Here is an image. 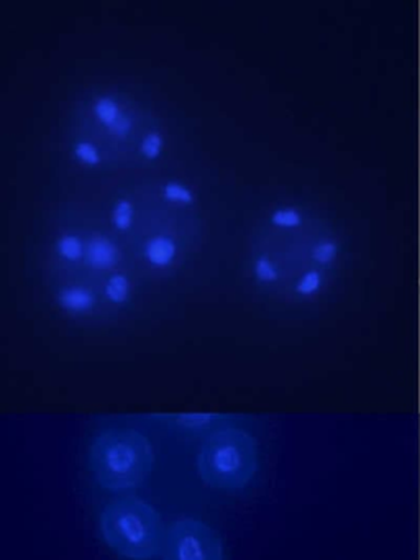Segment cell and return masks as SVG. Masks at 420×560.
<instances>
[{
  "mask_svg": "<svg viewBox=\"0 0 420 560\" xmlns=\"http://www.w3.org/2000/svg\"><path fill=\"white\" fill-rule=\"evenodd\" d=\"M163 560H223L219 534L197 517H177L164 533Z\"/></svg>",
  "mask_w": 420,
  "mask_h": 560,
  "instance_id": "4",
  "label": "cell"
},
{
  "mask_svg": "<svg viewBox=\"0 0 420 560\" xmlns=\"http://www.w3.org/2000/svg\"><path fill=\"white\" fill-rule=\"evenodd\" d=\"M275 219L281 222V224H295V222H298V215L292 214V212H281V214L276 215Z\"/></svg>",
  "mask_w": 420,
  "mask_h": 560,
  "instance_id": "17",
  "label": "cell"
},
{
  "mask_svg": "<svg viewBox=\"0 0 420 560\" xmlns=\"http://www.w3.org/2000/svg\"><path fill=\"white\" fill-rule=\"evenodd\" d=\"M131 206L128 201H120L115 206L114 221L117 228L125 229L130 224Z\"/></svg>",
  "mask_w": 420,
  "mask_h": 560,
  "instance_id": "12",
  "label": "cell"
},
{
  "mask_svg": "<svg viewBox=\"0 0 420 560\" xmlns=\"http://www.w3.org/2000/svg\"><path fill=\"white\" fill-rule=\"evenodd\" d=\"M158 418L184 431H202L223 419L222 416L213 412H177V415H163Z\"/></svg>",
  "mask_w": 420,
  "mask_h": 560,
  "instance_id": "5",
  "label": "cell"
},
{
  "mask_svg": "<svg viewBox=\"0 0 420 560\" xmlns=\"http://www.w3.org/2000/svg\"><path fill=\"white\" fill-rule=\"evenodd\" d=\"M88 260L89 264L94 265V267H112L114 261L117 260V250H115L114 245H112L110 242L105 241V238L97 237L89 244Z\"/></svg>",
  "mask_w": 420,
  "mask_h": 560,
  "instance_id": "6",
  "label": "cell"
},
{
  "mask_svg": "<svg viewBox=\"0 0 420 560\" xmlns=\"http://www.w3.org/2000/svg\"><path fill=\"white\" fill-rule=\"evenodd\" d=\"M58 248L62 257L71 258V260H74V258L81 255V244H79L75 237H62L61 241H59Z\"/></svg>",
  "mask_w": 420,
  "mask_h": 560,
  "instance_id": "10",
  "label": "cell"
},
{
  "mask_svg": "<svg viewBox=\"0 0 420 560\" xmlns=\"http://www.w3.org/2000/svg\"><path fill=\"white\" fill-rule=\"evenodd\" d=\"M160 149L161 137L154 132L150 133V136H148L147 139L143 140V147H141V150H143L144 155L150 156V159L156 156L158 152H160Z\"/></svg>",
  "mask_w": 420,
  "mask_h": 560,
  "instance_id": "13",
  "label": "cell"
},
{
  "mask_svg": "<svg viewBox=\"0 0 420 560\" xmlns=\"http://www.w3.org/2000/svg\"><path fill=\"white\" fill-rule=\"evenodd\" d=\"M95 110H97L98 117L107 124H110L118 114L117 106H115L110 100H107V97H102V100L97 101Z\"/></svg>",
  "mask_w": 420,
  "mask_h": 560,
  "instance_id": "11",
  "label": "cell"
},
{
  "mask_svg": "<svg viewBox=\"0 0 420 560\" xmlns=\"http://www.w3.org/2000/svg\"><path fill=\"white\" fill-rule=\"evenodd\" d=\"M255 465V442L248 432L236 428L210 432L197 454L200 480L219 490H233L248 483Z\"/></svg>",
  "mask_w": 420,
  "mask_h": 560,
  "instance_id": "3",
  "label": "cell"
},
{
  "mask_svg": "<svg viewBox=\"0 0 420 560\" xmlns=\"http://www.w3.org/2000/svg\"><path fill=\"white\" fill-rule=\"evenodd\" d=\"M108 127H110L112 132L125 133L130 129V120H128L124 114L118 113L117 117L108 124Z\"/></svg>",
  "mask_w": 420,
  "mask_h": 560,
  "instance_id": "16",
  "label": "cell"
},
{
  "mask_svg": "<svg viewBox=\"0 0 420 560\" xmlns=\"http://www.w3.org/2000/svg\"><path fill=\"white\" fill-rule=\"evenodd\" d=\"M331 255H334V247L331 245H322L317 250V258H320V260H328Z\"/></svg>",
  "mask_w": 420,
  "mask_h": 560,
  "instance_id": "19",
  "label": "cell"
},
{
  "mask_svg": "<svg viewBox=\"0 0 420 560\" xmlns=\"http://www.w3.org/2000/svg\"><path fill=\"white\" fill-rule=\"evenodd\" d=\"M258 273L261 278H272V275H275L272 273L271 267H269L266 261H259Z\"/></svg>",
  "mask_w": 420,
  "mask_h": 560,
  "instance_id": "20",
  "label": "cell"
},
{
  "mask_svg": "<svg viewBox=\"0 0 420 560\" xmlns=\"http://www.w3.org/2000/svg\"><path fill=\"white\" fill-rule=\"evenodd\" d=\"M315 287H317V275H308L304 283L301 284V290L311 291L314 290Z\"/></svg>",
  "mask_w": 420,
  "mask_h": 560,
  "instance_id": "18",
  "label": "cell"
},
{
  "mask_svg": "<svg viewBox=\"0 0 420 560\" xmlns=\"http://www.w3.org/2000/svg\"><path fill=\"white\" fill-rule=\"evenodd\" d=\"M127 294H128V283L124 277H114V278H112L110 281H108L107 296L110 298V300H114V301H117V303H120V301H124L125 298H127Z\"/></svg>",
  "mask_w": 420,
  "mask_h": 560,
  "instance_id": "9",
  "label": "cell"
},
{
  "mask_svg": "<svg viewBox=\"0 0 420 560\" xmlns=\"http://www.w3.org/2000/svg\"><path fill=\"white\" fill-rule=\"evenodd\" d=\"M75 153H78V155L81 156V159L84 160V162H98L97 152H95L94 147L89 145V143H79V145L75 147Z\"/></svg>",
  "mask_w": 420,
  "mask_h": 560,
  "instance_id": "15",
  "label": "cell"
},
{
  "mask_svg": "<svg viewBox=\"0 0 420 560\" xmlns=\"http://www.w3.org/2000/svg\"><path fill=\"white\" fill-rule=\"evenodd\" d=\"M98 530L104 542L128 560L153 559L163 549L166 533L160 513L135 497L108 501L98 514Z\"/></svg>",
  "mask_w": 420,
  "mask_h": 560,
  "instance_id": "2",
  "label": "cell"
},
{
  "mask_svg": "<svg viewBox=\"0 0 420 560\" xmlns=\"http://www.w3.org/2000/svg\"><path fill=\"white\" fill-rule=\"evenodd\" d=\"M166 196L170 199H174V201L189 202L192 199L190 198V192L183 188V186L176 185V183H171V185L166 186Z\"/></svg>",
  "mask_w": 420,
  "mask_h": 560,
  "instance_id": "14",
  "label": "cell"
},
{
  "mask_svg": "<svg viewBox=\"0 0 420 560\" xmlns=\"http://www.w3.org/2000/svg\"><path fill=\"white\" fill-rule=\"evenodd\" d=\"M59 301H61L62 306L72 311L89 310L92 303H94L91 294L85 290H81V288H72V290L62 291V293L59 294Z\"/></svg>",
  "mask_w": 420,
  "mask_h": 560,
  "instance_id": "7",
  "label": "cell"
},
{
  "mask_svg": "<svg viewBox=\"0 0 420 560\" xmlns=\"http://www.w3.org/2000/svg\"><path fill=\"white\" fill-rule=\"evenodd\" d=\"M88 462L104 490H135L153 470V445L138 429L108 428L92 439Z\"/></svg>",
  "mask_w": 420,
  "mask_h": 560,
  "instance_id": "1",
  "label": "cell"
},
{
  "mask_svg": "<svg viewBox=\"0 0 420 560\" xmlns=\"http://www.w3.org/2000/svg\"><path fill=\"white\" fill-rule=\"evenodd\" d=\"M147 254L148 257H150V260L154 261V264H167L174 255L173 242L163 237L153 238V241L148 244Z\"/></svg>",
  "mask_w": 420,
  "mask_h": 560,
  "instance_id": "8",
  "label": "cell"
}]
</instances>
